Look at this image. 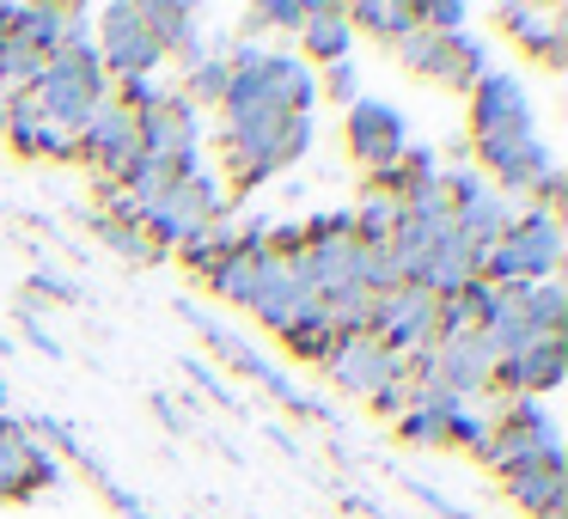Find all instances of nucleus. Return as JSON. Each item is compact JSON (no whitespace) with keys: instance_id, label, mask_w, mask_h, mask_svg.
<instances>
[{"instance_id":"obj_1","label":"nucleus","mask_w":568,"mask_h":519,"mask_svg":"<svg viewBox=\"0 0 568 519\" xmlns=\"http://www.w3.org/2000/svg\"><path fill=\"white\" fill-rule=\"evenodd\" d=\"M214 141H221V172L239 190H257L263 177L306 160L318 129H312V116H287V111H239V116H221Z\"/></svg>"},{"instance_id":"obj_2","label":"nucleus","mask_w":568,"mask_h":519,"mask_svg":"<svg viewBox=\"0 0 568 519\" xmlns=\"http://www.w3.org/2000/svg\"><path fill=\"white\" fill-rule=\"evenodd\" d=\"M556 269H562V214L519 202L514 226L483 251V282L531 287V282H556Z\"/></svg>"},{"instance_id":"obj_3","label":"nucleus","mask_w":568,"mask_h":519,"mask_svg":"<svg viewBox=\"0 0 568 519\" xmlns=\"http://www.w3.org/2000/svg\"><path fill=\"white\" fill-rule=\"evenodd\" d=\"M221 214H233V202H226V190H221V172H214L209 160H202L190 177H178V184H165L160 196L135 202V221H141V233H148L160 251H178L190 233H196V226L221 221Z\"/></svg>"},{"instance_id":"obj_4","label":"nucleus","mask_w":568,"mask_h":519,"mask_svg":"<svg viewBox=\"0 0 568 519\" xmlns=\"http://www.w3.org/2000/svg\"><path fill=\"white\" fill-rule=\"evenodd\" d=\"M104 99H111V80L99 68V50H55L43 62V80L31 86V104L68 129H80Z\"/></svg>"},{"instance_id":"obj_5","label":"nucleus","mask_w":568,"mask_h":519,"mask_svg":"<svg viewBox=\"0 0 568 519\" xmlns=\"http://www.w3.org/2000/svg\"><path fill=\"white\" fill-rule=\"evenodd\" d=\"M92 50H99V68H104L111 86H123V80H148V74L165 68V50L153 43L148 19H141V0H111V7H99Z\"/></svg>"},{"instance_id":"obj_6","label":"nucleus","mask_w":568,"mask_h":519,"mask_svg":"<svg viewBox=\"0 0 568 519\" xmlns=\"http://www.w3.org/2000/svg\"><path fill=\"white\" fill-rule=\"evenodd\" d=\"M434 318H440V299L416 282H397L385 294H373V318H367V336L379 348H392L397 360H422L440 336H434Z\"/></svg>"},{"instance_id":"obj_7","label":"nucleus","mask_w":568,"mask_h":519,"mask_svg":"<svg viewBox=\"0 0 568 519\" xmlns=\"http://www.w3.org/2000/svg\"><path fill=\"white\" fill-rule=\"evenodd\" d=\"M343 147H348V160L367 172V184H385V177L397 172V160L409 153V116L367 92V99L348 104V116H343Z\"/></svg>"},{"instance_id":"obj_8","label":"nucleus","mask_w":568,"mask_h":519,"mask_svg":"<svg viewBox=\"0 0 568 519\" xmlns=\"http://www.w3.org/2000/svg\"><path fill=\"white\" fill-rule=\"evenodd\" d=\"M135 129H141V160L165 165L178 177H190L202 165V111L178 86H165V99L153 111H141Z\"/></svg>"},{"instance_id":"obj_9","label":"nucleus","mask_w":568,"mask_h":519,"mask_svg":"<svg viewBox=\"0 0 568 519\" xmlns=\"http://www.w3.org/2000/svg\"><path fill=\"white\" fill-rule=\"evenodd\" d=\"M397 50V62L409 68V74H422V80H440V86H458V92H470L483 74H489V50H483L477 38H434V31H404V38L392 43Z\"/></svg>"},{"instance_id":"obj_10","label":"nucleus","mask_w":568,"mask_h":519,"mask_svg":"<svg viewBox=\"0 0 568 519\" xmlns=\"http://www.w3.org/2000/svg\"><path fill=\"white\" fill-rule=\"evenodd\" d=\"M470 153H477V172H483V184H489V190H501V196H514V202H526L538 177L562 172V165H556V153H550V141H544L538 129H531V135H495V141H470Z\"/></svg>"},{"instance_id":"obj_11","label":"nucleus","mask_w":568,"mask_h":519,"mask_svg":"<svg viewBox=\"0 0 568 519\" xmlns=\"http://www.w3.org/2000/svg\"><path fill=\"white\" fill-rule=\"evenodd\" d=\"M135 160H141L135 116H129L116 99H104L99 111L80 123V165H87V172H99V184H123V177L135 172Z\"/></svg>"},{"instance_id":"obj_12","label":"nucleus","mask_w":568,"mask_h":519,"mask_svg":"<svg viewBox=\"0 0 568 519\" xmlns=\"http://www.w3.org/2000/svg\"><path fill=\"white\" fill-rule=\"evenodd\" d=\"M324 379L336 385V391H348V397H361V404H373V397L385 391L392 379H404V360L392 355V348H379L367 330H355V336H336V348H331V360H324Z\"/></svg>"},{"instance_id":"obj_13","label":"nucleus","mask_w":568,"mask_h":519,"mask_svg":"<svg viewBox=\"0 0 568 519\" xmlns=\"http://www.w3.org/2000/svg\"><path fill=\"white\" fill-rule=\"evenodd\" d=\"M62 482V458L26 428V421L0 416V501H26V495Z\"/></svg>"},{"instance_id":"obj_14","label":"nucleus","mask_w":568,"mask_h":519,"mask_svg":"<svg viewBox=\"0 0 568 519\" xmlns=\"http://www.w3.org/2000/svg\"><path fill=\"white\" fill-rule=\"evenodd\" d=\"M190 324H196V330H202V343H209L214 355L226 360V367H239V373H245V379H257L263 391H275V397H282V404H287V409H300V416H324V404H318V397H312V391H300V385L287 379L282 367H270V360H263V355H257V348H251V343H245V336H239V330H226V324L202 318V312H190Z\"/></svg>"},{"instance_id":"obj_15","label":"nucleus","mask_w":568,"mask_h":519,"mask_svg":"<svg viewBox=\"0 0 568 519\" xmlns=\"http://www.w3.org/2000/svg\"><path fill=\"white\" fill-rule=\"evenodd\" d=\"M465 99H470V141L531 135V99H526V80H519V74L489 68V74H483Z\"/></svg>"},{"instance_id":"obj_16","label":"nucleus","mask_w":568,"mask_h":519,"mask_svg":"<svg viewBox=\"0 0 568 519\" xmlns=\"http://www.w3.org/2000/svg\"><path fill=\"white\" fill-rule=\"evenodd\" d=\"M568 373V343L562 336H531L526 348H514L507 360H495L489 391L501 397H550Z\"/></svg>"},{"instance_id":"obj_17","label":"nucleus","mask_w":568,"mask_h":519,"mask_svg":"<svg viewBox=\"0 0 568 519\" xmlns=\"http://www.w3.org/2000/svg\"><path fill=\"white\" fill-rule=\"evenodd\" d=\"M7 147L19 153V160H43V165H80V129L55 123V116H43L31 99L13 104V116H7Z\"/></svg>"},{"instance_id":"obj_18","label":"nucleus","mask_w":568,"mask_h":519,"mask_svg":"<svg viewBox=\"0 0 568 519\" xmlns=\"http://www.w3.org/2000/svg\"><path fill=\"white\" fill-rule=\"evenodd\" d=\"M495 19H501V31L531 55V62L568 68V31H562L568 13L562 7H495Z\"/></svg>"},{"instance_id":"obj_19","label":"nucleus","mask_w":568,"mask_h":519,"mask_svg":"<svg viewBox=\"0 0 568 519\" xmlns=\"http://www.w3.org/2000/svg\"><path fill=\"white\" fill-rule=\"evenodd\" d=\"M501 489L531 519H562L568 513V458H531V465L501 470Z\"/></svg>"},{"instance_id":"obj_20","label":"nucleus","mask_w":568,"mask_h":519,"mask_svg":"<svg viewBox=\"0 0 568 519\" xmlns=\"http://www.w3.org/2000/svg\"><path fill=\"white\" fill-rule=\"evenodd\" d=\"M141 19H148V31H153V43L165 50V62H196V55H209V38H202V19H196V7H184V0H141Z\"/></svg>"},{"instance_id":"obj_21","label":"nucleus","mask_w":568,"mask_h":519,"mask_svg":"<svg viewBox=\"0 0 568 519\" xmlns=\"http://www.w3.org/2000/svg\"><path fill=\"white\" fill-rule=\"evenodd\" d=\"M300 62L306 68H336V62H355V26H348L343 7H312L306 26H300Z\"/></svg>"},{"instance_id":"obj_22","label":"nucleus","mask_w":568,"mask_h":519,"mask_svg":"<svg viewBox=\"0 0 568 519\" xmlns=\"http://www.w3.org/2000/svg\"><path fill=\"white\" fill-rule=\"evenodd\" d=\"M477 275H483V251L453 226V233L440 238V251L428 257V275H422V287H428L434 299H458L470 282H477Z\"/></svg>"},{"instance_id":"obj_23","label":"nucleus","mask_w":568,"mask_h":519,"mask_svg":"<svg viewBox=\"0 0 568 519\" xmlns=\"http://www.w3.org/2000/svg\"><path fill=\"white\" fill-rule=\"evenodd\" d=\"M263 251H270V245H245V238H239V245L226 251L209 275H202V282H209V294L221 299V306L251 312V294H257V275H263Z\"/></svg>"},{"instance_id":"obj_24","label":"nucleus","mask_w":568,"mask_h":519,"mask_svg":"<svg viewBox=\"0 0 568 519\" xmlns=\"http://www.w3.org/2000/svg\"><path fill=\"white\" fill-rule=\"evenodd\" d=\"M514 214H519V202H514V196H501V190L483 184L470 202H458V208H453V226H458V233H465L477 251H489L495 238H501L507 226H514Z\"/></svg>"},{"instance_id":"obj_25","label":"nucleus","mask_w":568,"mask_h":519,"mask_svg":"<svg viewBox=\"0 0 568 519\" xmlns=\"http://www.w3.org/2000/svg\"><path fill=\"white\" fill-rule=\"evenodd\" d=\"M348 221H355V245L385 251V245H392V233L404 226V196L385 190V184H367V190H361V202L348 208Z\"/></svg>"},{"instance_id":"obj_26","label":"nucleus","mask_w":568,"mask_h":519,"mask_svg":"<svg viewBox=\"0 0 568 519\" xmlns=\"http://www.w3.org/2000/svg\"><path fill=\"white\" fill-rule=\"evenodd\" d=\"M7 38L31 43L38 55H55L68 43V7H50V0H31V7H19L13 0V26H7Z\"/></svg>"},{"instance_id":"obj_27","label":"nucleus","mask_w":568,"mask_h":519,"mask_svg":"<svg viewBox=\"0 0 568 519\" xmlns=\"http://www.w3.org/2000/svg\"><path fill=\"white\" fill-rule=\"evenodd\" d=\"M355 38H379L397 43L404 31H416V0H361V7H343Z\"/></svg>"},{"instance_id":"obj_28","label":"nucleus","mask_w":568,"mask_h":519,"mask_svg":"<svg viewBox=\"0 0 568 519\" xmlns=\"http://www.w3.org/2000/svg\"><path fill=\"white\" fill-rule=\"evenodd\" d=\"M233 245H239V221H233V214H221V221L196 226V233H190L184 245H178V263H184L190 275H209V269H214V263H221Z\"/></svg>"},{"instance_id":"obj_29","label":"nucleus","mask_w":568,"mask_h":519,"mask_svg":"<svg viewBox=\"0 0 568 519\" xmlns=\"http://www.w3.org/2000/svg\"><path fill=\"white\" fill-rule=\"evenodd\" d=\"M446 409L440 397H416V404L397 416V440L404 446H422V452H446Z\"/></svg>"},{"instance_id":"obj_30","label":"nucleus","mask_w":568,"mask_h":519,"mask_svg":"<svg viewBox=\"0 0 568 519\" xmlns=\"http://www.w3.org/2000/svg\"><path fill=\"white\" fill-rule=\"evenodd\" d=\"M519 306H526V318H531L538 336H562L568 330V287H562V275H556V282L519 287Z\"/></svg>"},{"instance_id":"obj_31","label":"nucleus","mask_w":568,"mask_h":519,"mask_svg":"<svg viewBox=\"0 0 568 519\" xmlns=\"http://www.w3.org/2000/svg\"><path fill=\"white\" fill-rule=\"evenodd\" d=\"M43 62H50V55H38L31 43L0 38V92H7V99H31V86L43 80Z\"/></svg>"},{"instance_id":"obj_32","label":"nucleus","mask_w":568,"mask_h":519,"mask_svg":"<svg viewBox=\"0 0 568 519\" xmlns=\"http://www.w3.org/2000/svg\"><path fill=\"white\" fill-rule=\"evenodd\" d=\"M184 92L196 111H221V99H226V55L221 50H209V55H196V62L184 68Z\"/></svg>"},{"instance_id":"obj_33","label":"nucleus","mask_w":568,"mask_h":519,"mask_svg":"<svg viewBox=\"0 0 568 519\" xmlns=\"http://www.w3.org/2000/svg\"><path fill=\"white\" fill-rule=\"evenodd\" d=\"M489 434H495L489 409H477V404H453V409H446V452H470V458H477L483 446H489Z\"/></svg>"},{"instance_id":"obj_34","label":"nucleus","mask_w":568,"mask_h":519,"mask_svg":"<svg viewBox=\"0 0 568 519\" xmlns=\"http://www.w3.org/2000/svg\"><path fill=\"white\" fill-rule=\"evenodd\" d=\"M275 343H282L287 355L300 360V367H324V360H331V348H336V330L324 324V312H318V318L294 324V330H287V336H275Z\"/></svg>"},{"instance_id":"obj_35","label":"nucleus","mask_w":568,"mask_h":519,"mask_svg":"<svg viewBox=\"0 0 568 519\" xmlns=\"http://www.w3.org/2000/svg\"><path fill=\"white\" fill-rule=\"evenodd\" d=\"M92 226H99V238H104V245L116 251V257H129V263H160V257H165V251L153 245V238L141 233L135 221H111V214H99V221H92Z\"/></svg>"},{"instance_id":"obj_36","label":"nucleus","mask_w":568,"mask_h":519,"mask_svg":"<svg viewBox=\"0 0 568 519\" xmlns=\"http://www.w3.org/2000/svg\"><path fill=\"white\" fill-rule=\"evenodd\" d=\"M306 13H312V0H263V7H251V13H245V26H251V38H257V43H263V31H294V38H300Z\"/></svg>"},{"instance_id":"obj_37","label":"nucleus","mask_w":568,"mask_h":519,"mask_svg":"<svg viewBox=\"0 0 568 519\" xmlns=\"http://www.w3.org/2000/svg\"><path fill=\"white\" fill-rule=\"evenodd\" d=\"M318 99H331V104H361L367 99V80H361V68L355 62H336V68H318Z\"/></svg>"},{"instance_id":"obj_38","label":"nucleus","mask_w":568,"mask_h":519,"mask_svg":"<svg viewBox=\"0 0 568 519\" xmlns=\"http://www.w3.org/2000/svg\"><path fill=\"white\" fill-rule=\"evenodd\" d=\"M416 26L434 31V38H458V31L470 26V7H458V0H422V7H416Z\"/></svg>"},{"instance_id":"obj_39","label":"nucleus","mask_w":568,"mask_h":519,"mask_svg":"<svg viewBox=\"0 0 568 519\" xmlns=\"http://www.w3.org/2000/svg\"><path fill=\"white\" fill-rule=\"evenodd\" d=\"M409 489H416V501H422V507H434L440 519H465V507H458V501H446V495L434 489V482H416V477H409Z\"/></svg>"},{"instance_id":"obj_40","label":"nucleus","mask_w":568,"mask_h":519,"mask_svg":"<svg viewBox=\"0 0 568 519\" xmlns=\"http://www.w3.org/2000/svg\"><path fill=\"white\" fill-rule=\"evenodd\" d=\"M31 287H43V294H55V299H80V287H74V282H62V275H50V269L31 275Z\"/></svg>"},{"instance_id":"obj_41","label":"nucleus","mask_w":568,"mask_h":519,"mask_svg":"<svg viewBox=\"0 0 568 519\" xmlns=\"http://www.w3.org/2000/svg\"><path fill=\"white\" fill-rule=\"evenodd\" d=\"M26 336H31V343H38V348H43V355H50V360H55V355H62V343H55V336H50V330H43V324H38V318H31V324H26Z\"/></svg>"},{"instance_id":"obj_42","label":"nucleus","mask_w":568,"mask_h":519,"mask_svg":"<svg viewBox=\"0 0 568 519\" xmlns=\"http://www.w3.org/2000/svg\"><path fill=\"white\" fill-rule=\"evenodd\" d=\"M13 104H19V99H7V92H0V129H7V116H13Z\"/></svg>"}]
</instances>
